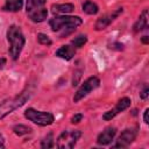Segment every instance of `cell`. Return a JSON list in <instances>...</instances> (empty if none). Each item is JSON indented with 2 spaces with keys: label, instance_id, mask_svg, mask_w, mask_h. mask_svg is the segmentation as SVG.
<instances>
[{
  "label": "cell",
  "instance_id": "6da1fadb",
  "mask_svg": "<svg viewBox=\"0 0 149 149\" xmlns=\"http://www.w3.org/2000/svg\"><path fill=\"white\" fill-rule=\"evenodd\" d=\"M83 23V20L79 16H56L49 21L50 28L52 31H62L61 37L68 36L76 30L78 26Z\"/></svg>",
  "mask_w": 149,
  "mask_h": 149
},
{
  "label": "cell",
  "instance_id": "7a4b0ae2",
  "mask_svg": "<svg viewBox=\"0 0 149 149\" xmlns=\"http://www.w3.org/2000/svg\"><path fill=\"white\" fill-rule=\"evenodd\" d=\"M7 40L9 43V49H8L9 56L14 61L19 59L21 51L26 44V38H24V35H23L21 28L16 24L9 26V28L7 30Z\"/></svg>",
  "mask_w": 149,
  "mask_h": 149
},
{
  "label": "cell",
  "instance_id": "3957f363",
  "mask_svg": "<svg viewBox=\"0 0 149 149\" xmlns=\"http://www.w3.org/2000/svg\"><path fill=\"white\" fill-rule=\"evenodd\" d=\"M30 94L31 93L29 90H24L20 94L0 102V120H2L5 116H7L12 112H14L16 108L23 106L27 102V100L30 98Z\"/></svg>",
  "mask_w": 149,
  "mask_h": 149
},
{
  "label": "cell",
  "instance_id": "277c9868",
  "mask_svg": "<svg viewBox=\"0 0 149 149\" xmlns=\"http://www.w3.org/2000/svg\"><path fill=\"white\" fill-rule=\"evenodd\" d=\"M47 0H27L26 12L28 17L36 23L43 22L48 16V10L45 8Z\"/></svg>",
  "mask_w": 149,
  "mask_h": 149
},
{
  "label": "cell",
  "instance_id": "5b68a950",
  "mask_svg": "<svg viewBox=\"0 0 149 149\" xmlns=\"http://www.w3.org/2000/svg\"><path fill=\"white\" fill-rule=\"evenodd\" d=\"M24 116L34 122L35 125H38V126H42V127H45V126H49L51 125L54 121H55V118L51 113L49 112H42V111H37V109H34V108H27L26 112H24Z\"/></svg>",
  "mask_w": 149,
  "mask_h": 149
},
{
  "label": "cell",
  "instance_id": "8992f818",
  "mask_svg": "<svg viewBox=\"0 0 149 149\" xmlns=\"http://www.w3.org/2000/svg\"><path fill=\"white\" fill-rule=\"evenodd\" d=\"M81 136L80 130H64L57 139L56 146L61 149H71L74 147L79 137Z\"/></svg>",
  "mask_w": 149,
  "mask_h": 149
},
{
  "label": "cell",
  "instance_id": "52a82bcc",
  "mask_svg": "<svg viewBox=\"0 0 149 149\" xmlns=\"http://www.w3.org/2000/svg\"><path fill=\"white\" fill-rule=\"evenodd\" d=\"M99 85H100L99 78H97V77H94V76L87 78V79L81 84V86L78 88V91L74 93L73 101H74V102H78L79 100H81L83 98H85L88 93H91L93 90H95Z\"/></svg>",
  "mask_w": 149,
  "mask_h": 149
},
{
  "label": "cell",
  "instance_id": "ba28073f",
  "mask_svg": "<svg viewBox=\"0 0 149 149\" xmlns=\"http://www.w3.org/2000/svg\"><path fill=\"white\" fill-rule=\"evenodd\" d=\"M137 127H130V128H126L120 136L118 137L115 144L113 146L114 148H126L128 147L137 136Z\"/></svg>",
  "mask_w": 149,
  "mask_h": 149
},
{
  "label": "cell",
  "instance_id": "9c48e42d",
  "mask_svg": "<svg viewBox=\"0 0 149 149\" xmlns=\"http://www.w3.org/2000/svg\"><path fill=\"white\" fill-rule=\"evenodd\" d=\"M122 12H123V8L121 7V8H118V9H115V10H113V12H111V13H107V14L102 15L101 17H99V19L97 20L95 24H94L95 30H104L105 28H107Z\"/></svg>",
  "mask_w": 149,
  "mask_h": 149
},
{
  "label": "cell",
  "instance_id": "30bf717a",
  "mask_svg": "<svg viewBox=\"0 0 149 149\" xmlns=\"http://www.w3.org/2000/svg\"><path fill=\"white\" fill-rule=\"evenodd\" d=\"M129 106H130V99L127 98V97L121 98V99L116 102V105H115L114 108L107 111V112L102 115V119L106 120V121H109V120H112L113 118H115L119 113H121V112H123L125 109H127Z\"/></svg>",
  "mask_w": 149,
  "mask_h": 149
},
{
  "label": "cell",
  "instance_id": "8fae6325",
  "mask_svg": "<svg viewBox=\"0 0 149 149\" xmlns=\"http://www.w3.org/2000/svg\"><path fill=\"white\" fill-rule=\"evenodd\" d=\"M115 134H116V128L109 126V127L105 128V129L98 135V137H97V143L100 144V146H107V144H109V143L113 141Z\"/></svg>",
  "mask_w": 149,
  "mask_h": 149
},
{
  "label": "cell",
  "instance_id": "7c38bea8",
  "mask_svg": "<svg viewBox=\"0 0 149 149\" xmlns=\"http://www.w3.org/2000/svg\"><path fill=\"white\" fill-rule=\"evenodd\" d=\"M76 54V49L71 45H62L58 50H56L55 55L59 58H63L65 61H70L72 59V57L74 56Z\"/></svg>",
  "mask_w": 149,
  "mask_h": 149
},
{
  "label": "cell",
  "instance_id": "4fadbf2b",
  "mask_svg": "<svg viewBox=\"0 0 149 149\" xmlns=\"http://www.w3.org/2000/svg\"><path fill=\"white\" fill-rule=\"evenodd\" d=\"M133 28H134L133 30H134L135 33H139V31H141V30L148 28V9H144V10L141 13L139 20L135 22V24H134Z\"/></svg>",
  "mask_w": 149,
  "mask_h": 149
},
{
  "label": "cell",
  "instance_id": "5bb4252c",
  "mask_svg": "<svg viewBox=\"0 0 149 149\" xmlns=\"http://www.w3.org/2000/svg\"><path fill=\"white\" fill-rule=\"evenodd\" d=\"M23 6V0H6L2 10L5 12H19Z\"/></svg>",
  "mask_w": 149,
  "mask_h": 149
},
{
  "label": "cell",
  "instance_id": "9a60e30c",
  "mask_svg": "<svg viewBox=\"0 0 149 149\" xmlns=\"http://www.w3.org/2000/svg\"><path fill=\"white\" fill-rule=\"evenodd\" d=\"M52 13H59V14H66L74 10V5L72 3H62V5H52L51 7Z\"/></svg>",
  "mask_w": 149,
  "mask_h": 149
},
{
  "label": "cell",
  "instance_id": "2e32d148",
  "mask_svg": "<svg viewBox=\"0 0 149 149\" xmlns=\"http://www.w3.org/2000/svg\"><path fill=\"white\" fill-rule=\"evenodd\" d=\"M83 10H84L86 14L94 15V14H97V13L99 12V8H98V6H97L94 2L87 0V1H85V2L83 3Z\"/></svg>",
  "mask_w": 149,
  "mask_h": 149
},
{
  "label": "cell",
  "instance_id": "e0dca14e",
  "mask_svg": "<svg viewBox=\"0 0 149 149\" xmlns=\"http://www.w3.org/2000/svg\"><path fill=\"white\" fill-rule=\"evenodd\" d=\"M13 132L19 136H22V135H27V134L31 133V128L26 125H15L13 127Z\"/></svg>",
  "mask_w": 149,
  "mask_h": 149
},
{
  "label": "cell",
  "instance_id": "ac0fdd59",
  "mask_svg": "<svg viewBox=\"0 0 149 149\" xmlns=\"http://www.w3.org/2000/svg\"><path fill=\"white\" fill-rule=\"evenodd\" d=\"M54 144H55V142H54V135H52L51 133H49L47 136H44L43 140H42V142H41V147H42L43 149L52 148Z\"/></svg>",
  "mask_w": 149,
  "mask_h": 149
},
{
  "label": "cell",
  "instance_id": "d6986e66",
  "mask_svg": "<svg viewBox=\"0 0 149 149\" xmlns=\"http://www.w3.org/2000/svg\"><path fill=\"white\" fill-rule=\"evenodd\" d=\"M87 42V37L86 35H79L77 37H74L72 41H71V44L73 45V48H81L84 47V44Z\"/></svg>",
  "mask_w": 149,
  "mask_h": 149
},
{
  "label": "cell",
  "instance_id": "ffe728a7",
  "mask_svg": "<svg viewBox=\"0 0 149 149\" xmlns=\"http://www.w3.org/2000/svg\"><path fill=\"white\" fill-rule=\"evenodd\" d=\"M37 41H38V43H41L43 45H51V43H52L50 37L45 34H42V33L37 34Z\"/></svg>",
  "mask_w": 149,
  "mask_h": 149
},
{
  "label": "cell",
  "instance_id": "44dd1931",
  "mask_svg": "<svg viewBox=\"0 0 149 149\" xmlns=\"http://www.w3.org/2000/svg\"><path fill=\"white\" fill-rule=\"evenodd\" d=\"M83 120V114H74L72 118H71V122L72 123H78V122H80Z\"/></svg>",
  "mask_w": 149,
  "mask_h": 149
},
{
  "label": "cell",
  "instance_id": "7402d4cb",
  "mask_svg": "<svg viewBox=\"0 0 149 149\" xmlns=\"http://www.w3.org/2000/svg\"><path fill=\"white\" fill-rule=\"evenodd\" d=\"M148 94H149V88H148V86H144V88L141 91V93H140V97L142 98V99H147L148 98Z\"/></svg>",
  "mask_w": 149,
  "mask_h": 149
},
{
  "label": "cell",
  "instance_id": "603a6c76",
  "mask_svg": "<svg viewBox=\"0 0 149 149\" xmlns=\"http://www.w3.org/2000/svg\"><path fill=\"white\" fill-rule=\"evenodd\" d=\"M109 48H111V49H118V50H122V49H123V45H122L121 43H112V44L109 45Z\"/></svg>",
  "mask_w": 149,
  "mask_h": 149
},
{
  "label": "cell",
  "instance_id": "cb8c5ba5",
  "mask_svg": "<svg viewBox=\"0 0 149 149\" xmlns=\"http://www.w3.org/2000/svg\"><path fill=\"white\" fill-rule=\"evenodd\" d=\"M148 113H149V108H146V111H144V114H143V121H144V123H149Z\"/></svg>",
  "mask_w": 149,
  "mask_h": 149
},
{
  "label": "cell",
  "instance_id": "d4e9b609",
  "mask_svg": "<svg viewBox=\"0 0 149 149\" xmlns=\"http://www.w3.org/2000/svg\"><path fill=\"white\" fill-rule=\"evenodd\" d=\"M5 147V140H3V136L0 134V149H2Z\"/></svg>",
  "mask_w": 149,
  "mask_h": 149
},
{
  "label": "cell",
  "instance_id": "484cf974",
  "mask_svg": "<svg viewBox=\"0 0 149 149\" xmlns=\"http://www.w3.org/2000/svg\"><path fill=\"white\" fill-rule=\"evenodd\" d=\"M6 65V58H0V70Z\"/></svg>",
  "mask_w": 149,
  "mask_h": 149
},
{
  "label": "cell",
  "instance_id": "4316f807",
  "mask_svg": "<svg viewBox=\"0 0 149 149\" xmlns=\"http://www.w3.org/2000/svg\"><path fill=\"white\" fill-rule=\"evenodd\" d=\"M142 42H143L144 44H148V43H149V37H148L147 35H144V36L142 37Z\"/></svg>",
  "mask_w": 149,
  "mask_h": 149
}]
</instances>
